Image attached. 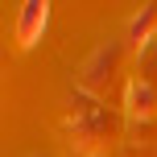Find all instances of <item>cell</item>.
Returning <instances> with one entry per match:
<instances>
[{
	"instance_id": "6da1fadb",
	"label": "cell",
	"mask_w": 157,
	"mask_h": 157,
	"mask_svg": "<svg viewBox=\"0 0 157 157\" xmlns=\"http://www.w3.org/2000/svg\"><path fill=\"white\" fill-rule=\"evenodd\" d=\"M46 17H50V4H46V0H29V4H21V21H17V37H21V46H33V37L46 29Z\"/></svg>"
},
{
	"instance_id": "7a4b0ae2",
	"label": "cell",
	"mask_w": 157,
	"mask_h": 157,
	"mask_svg": "<svg viewBox=\"0 0 157 157\" xmlns=\"http://www.w3.org/2000/svg\"><path fill=\"white\" fill-rule=\"evenodd\" d=\"M128 103H132V112H145V108L153 103V91L141 87V83H132V87H128Z\"/></svg>"
}]
</instances>
